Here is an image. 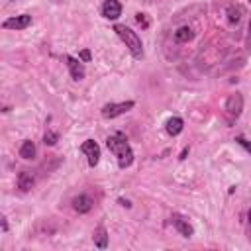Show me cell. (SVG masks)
I'll return each mask as SVG.
<instances>
[{
    "label": "cell",
    "mask_w": 251,
    "mask_h": 251,
    "mask_svg": "<svg viewBox=\"0 0 251 251\" xmlns=\"http://www.w3.org/2000/svg\"><path fill=\"white\" fill-rule=\"evenodd\" d=\"M122 14V4L118 0H106L102 4V16L106 20H118Z\"/></svg>",
    "instance_id": "7"
},
{
    "label": "cell",
    "mask_w": 251,
    "mask_h": 251,
    "mask_svg": "<svg viewBox=\"0 0 251 251\" xmlns=\"http://www.w3.org/2000/svg\"><path fill=\"white\" fill-rule=\"evenodd\" d=\"M29 24H31V16L22 14V16L8 18V20L2 24V27H4V29H25Z\"/></svg>",
    "instance_id": "6"
},
{
    "label": "cell",
    "mask_w": 251,
    "mask_h": 251,
    "mask_svg": "<svg viewBox=\"0 0 251 251\" xmlns=\"http://www.w3.org/2000/svg\"><path fill=\"white\" fill-rule=\"evenodd\" d=\"M249 29H251V22H249Z\"/></svg>",
    "instance_id": "25"
},
{
    "label": "cell",
    "mask_w": 251,
    "mask_h": 251,
    "mask_svg": "<svg viewBox=\"0 0 251 251\" xmlns=\"http://www.w3.org/2000/svg\"><path fill=\"white\" fill-rule=\"evenodd\" d=\"M73 208H75L78 214H86V212H90V208H92V200H90L86 194H80V196L73 198Z\"/></svg>",
    "instance_id": "9"
},
{
    "label": "cell",
    "mask_w": 251,
    "mask_h": 251,
    "mask_svg": "<svg viewBox=\"0 0 251 251\" xmlns=\"http://www.w3.org/2000/svg\"><path fill=\"white\" fill-rule=\"evenodd\" d=\"M227 14H229V22H231V24H237L239 18H241V16H239L241 12H239L237 8H227Z\"/></svg>",
    "instance_id": "17"
},
{
    "label": "cell",
    "mask_w": 251,
    "mask_h": 251,
    "mask_svg": "<svg viewBox=\"0 0 251 251\" xmlns=\"http://www.w3.org/2000/svg\"><path fill=\"white\" fill-rule=\"evenodd\" d=\"M186 155H188V147H184V149L180 151V157H178V159L182 161V159H186Z\"/></svg>",
    "instance_id": "21"
},
{
    "label": "cell",
    "mask_w": 251,
    "mask_h": 251,
    "mask_svg": "<svg viewBox=\"0 0 251 251\" xmlns=\"http://www.w3.org/2000/svg\"><path fill=\"white\" fill-rule=\"evenodd\" d=\"M18 186H20L22 190H29V188L33 186V176H31L27 171L20 173V175H18Z\"/></svg>",
    "instance_id": "15"
},
{
    "label": "cell",
    "mask_w": 251,
    "mask_h": 251,
    "mask_svg": "<svg viewBox=\"0 0 251 251\" xmlns=\"http://www.w3.org/2000/svg\"><path fill=\"white\" fill-rule=\"evenodd\" d=\"M92 239H94V245H96L98 249H106V247H108V233H106V227L100 226V227L94 231Z\"/></svg>",
    "instance_id": "11"
},
{
    "label": "cell",
    "mask_w": 251,
    "mask_h": 251,
    "mask_svg": "<svg viewBox=\"0 0 251 251\" xmlns=\"http://www.w3.org/2000/svg\"><path fill=\"white\" fill-rule=\"evenodd\" d=\"M133 100H126V102H110V104H106V106H102V116L104 118H116V116H120V114H124V112H127V110H131L133 108Z\"/></svg>",
    "instance_id": "3"
},
{
    "label": "cell",
    "mask_w": 251,
    "mask_h": 251,
    "mask_svg": "<svg viewBox=\"0 0 251 251\" xmlns=\"http://www.w3.org/2000/svg\"><path fill=\"white\" fill-rule=\"evenodd\" d=\"M65 61H67V67H69V71H71L73 80H82L84 75H86L82 61H80V59H75V57H71V55H65Z\"/></svg>",
    "instance_id": "5"
},
{
    "label": "cell",
    "mask_w": 251,
    "mask_h": 251,
    "mask_svg": "<svg viewBox=\"0 0 251 251\" xmlns=\"http://www.w3.org/2000/svg\"><path fill=\"white\" fill-rule=\"evenodd\" d=\"M118 202H120L122 206H126V208H129V206H131V204H129V200H124V198H120Z\"/></svg>",
    "instance_id": "22"
},
{
    "label": "cell",
    "mask_w": 251,
    "mask_h": 251,
    "mask_svg": "<svg viewBox=\"0 0 251 251\" xmlns=\"http://www.w3.org/2000/svg\"><path fill=\"white\" fill-rule=\"evenodd\" d=\"M173 222H175V226H176V229H178V231H180V233H182L184 237H190V235L194 233V229H192V226H190L188 222H184L182 218H178V216H176V218H175Z\"/></svg>",
    "instance_id": "14"
},
{
    "label": "cell",
    "mask_w": 251,
    "mask_h": 251,
    "mask_svg": "<svg viewBox=\"0 0 251 251\" xmlns=\"http://www.w3.org/2000/svg\"><path fill=\"white\" fill-rule=\"evenodd\" d=\"M249 222H251V210H249Z\"/></svg>",
    "instance_id": "24"
},
{
    "label": "cell",
    "mask_w": 251,
    "mask_h": 251,
    "mask_svg": "<svg viewBox=\"0 0 251 251\" xmlns=\"http://www.w3.org/2000/svg\"><path fill=\"white\" fill-rule=\"evenodd\" d=\"M235 141H237L241 147H245V149L251 153V141H247V139H245V137H241V135H237V137H235Z\"/></svg>",
    "instance_id": "19"
},
{
    "label": "cell",
    "mask_w": 251,
    "mask_h": 251,
    "mask_svg": "<svg viewBox=\"0 0 251 251\" xmlns=\"http://www.w3.org/2000/svg\"><path fill=\"white\" fill-rule=\"evenodd\" d=\"M194 37V31L188 27V25H182V27H178L176 31H175V41L176 43H186V41H190Z\"/></svg>",
    "instance_id": "12"
},
{
    "label": "cell",
    "mask_w": 251,
    "mask_h": 251,
    "mask_svg": "<svg viewBox=\"0 0 251 251\" xmlns=\"http://www.w3.org/2000/svg\"><path fill=\"white\" fill-rule=\"evenodd\" d=\"M106 145L116 155L120 169H126V167H129L133 163V151H131V147H129V143H127V139H126V135L122 131H116L114 135H110L106 139Z\"/></svg>",
    "instance_id": "1"
},
{
    "label": "cell",
    "mask_w": 251,
    "mask_h": 251,
    "mask_svg": "<svg viewBox=\"0 0 251 251\" xmlns=\"http://www.w3.org/2000/svg\"><path fill=\"white\" fill-rule=\"evenodd\" d=\"M80 151L88 157V165H90V167H96V165H98V161H100V147H98L96 141L86 139V141L80 145Z\"/></svg>",
    "instance_id": "4"
},
{
    "label": "cell",
    "mask_w": 251,
    "mask_h": 251,
    "mask_svg": "<svg viewBox=\"0 0 251 251\" xmlns=\"http://www.w3.org/2000/svg\"><path fill=\"white\" fill-rule=\"evenodd\" d=\"M2 229H4V231L8 229V224H6V218H2Z\"/></svg>",
    "instance_id": "23"
},
{
    "label": "cell",
    "mask_w": 251,
    "mask_h": 251,
    "mask_svg": "<svg viewBox=\"0 0 251 251\" xmlns=\"http://www.w3.org/2000/svg\"><path fill=\"white\" fill-rule=\"evenodd\" d=\"M20 157H24V159H33V157H35V145H33V141L25 139V141L22 143V147H20Z\"/></svg>",
    "instance_id": "13"
},
{
    "label": "cell",
    "mask_w": 251,
    "mask_h": 251,
    "mask_svg": "<svg viewBox=\"0 0 251 251\" xmlns=\"http://www.w3.org/2000/svg\"><path fill=\"white\" fill-rule=\"evenodd\" d=\"M57 139H59V135H57L55 131H45V137H43L45 145H55V143H57Z\"/></svg>",
    "instance_id": "16"
},
{
    "label": "cell",
    "mask_w": 251,
    "mask_h": 251,
    "mask_svg": "<svg viewBox=\"0 0 251 251\" xmlns=\"http://www.w3.org/2000/svg\"><path fill=\"white\" fill-rule=\"evenodd\" d=\"M114 31H116L118 37L126 43V47L131 51V55H133L135 59H141V57H143L141 39L137 37V33H135L133 29H129V27H126V25H122V24H116V25H114Z\"/></svg>",
    "instance_id": "2"
},
{
    "label": "cell",
    "mask_w": 251,
    "mask_h": 251,
    "mask_svg": "<svg viewBox=\"0 0 251 251\" xmlns=\"http://www.w3.org/2000/svg\"><path fill=\"white\" fill-rule=\"evenodd\" d=\"M135 22H137L143 29H147V27H149V20H147V16H145V14H141V12H139V14H135Z\"/></svg>",
    "instance_id": "18"
},
{
    "label": "cell",
    "mask_w": 251,
    "mask_h": 251,
    "mask_svg": "<svg viewBox=\"0 0 251 251\" xmlns=\"http://www.w3.org/2000/svg\"><path fill=\"white\" fill-rule=\"evenodd\" d=\"M182 126H184V122H182L178 116L169 118V120H167V124H165V127H167V133H169V135H178V133L182 131Z\"/></svg>",
    "instance_id": "10"
},
{
    "label": "cell",
    "mask_w": 251,
    "mask_h": 251,
    "mask_svg": "<svg viewBox=\"0 0 251 251\" xmlns=\"http://www.w3.org/2000/svg\"><path fill=\"white\" fill-rule=\"evenodd\" d=\"M78 59L84 61V63H88V61H90V51H88V49H82L80 55H78Z\"/></svg>",
    "instance_id": "20"
},
{
    "label": "cell",
    "mask_w": 251,
    "mask_h": 251,
    "mask_svg": "<svg viewBox=\"0 0 251 251\" xmlns=\"http://www.w3.org/2000/svg\"><path fill=\"white\" fill-rule=\"evenodd\" d=\"M241 108H243V98H241V94H231L229 98H227V102H226V110H227V114H229V118H237L239 114H241Z\"/></svg>",
    "instance_id": "8"
}]
</instances>
